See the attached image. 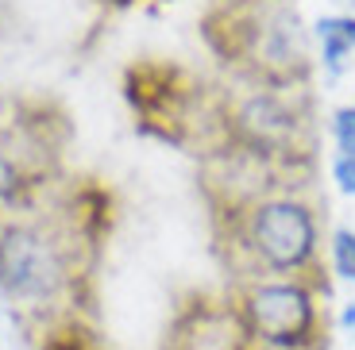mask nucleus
<instances>
[{"mask_svg":"<svg viewBox=\"0 0 355 350\" xmlns=\"http://www.w3.org/2000/svg\"><path fill=\"white\" fill-rule=\"evenodd\" d=\"M248 339L266 350H320V304L302 277H259L240 297Z\"/></svg>","mask_w":355,"mask_h":350,"instance_id":"obj_1","label":"nucleus"},{"mask_svg":"<svg viewBox=\"0 0 355 350\" xmlns=\"http://www.w3.org/2000/svg\"><path fill=\"white\" fill-rule=\"evenodd\" d=\"M243 239H248L243 246L251 250L259 270L297 277L317 258L320 228L313 208L297 196H263L248 212Z\"/></svg>","mask_w":355,"mask_h":350,"instance_id":"obj_2","label":"nucleus"},{"mask_svg":"<svg viewBox=\"0 0 355 350\" xmlns=\"http://www.w3.org/2000/svg\"><path fill=\"white\" fill-rule=\"evenodd\" d=\"M66 266L35 228H8L0 235V289L19 304H46L62 293Z\"/></svg>","mask_w":355,"mask_h":350,"instance_id":"obj_3","label":"nucleus"},{"mask_svg":"<svg viewBox=\"0 0 355 350\" xmlns=\"http://www.w3.org/2000/svg\"><path fill=\"white\" fill-rule=\"evenodd\" d=\"M232 139L259 158H290L302 150V116L278 93H255L232 116Z\"/></svg>","mask_w":355,"mask_h":350,"instance_id":"obj_4","label":"nucleus"},{"mask_svg":"<svg viewBox=\"0 0 355 350\" xmlns=\"http://www.w3.org/2000/svg\"><path fill=\"white\" fill-rule=\"evenodd\" d=\"M259 70L266 81L286 85V81L302 77L309 70V35H305L297 12H275L255 35Z\"/></svg>","mask_w":355,"mask_h":350,"instance_id":"obj_5","label":"nucleus"},{"mask_svg":"<svg viewBox=\"0 0 355 350\" xmlns=\"http://www.w3.org/2000/svg\"><path fill=\"white\" fill-rule=\"evenodd\" d=\"M313 35L320 43V62L329 73H340L344 70L347 54L355 50V16H324L317 19Z\"/></svg>","mask_w":355,"mask_h":350,"instance_id":"obj_6","label":"nucleus"},{"mask_svg":"<svg viewBox=\"0 0 355 350\" xmlns=\"http://www.w3.org/2000/svg\"><path fill=\"white\" fill-rule=\"evenodd\" d=\"M329 250H332V270H336V277L355 285V231L352 228H336L332 231Z\"/></svg>","mask_w":355,"mask_h":350,"instance_id":"obj_7","label":"nucleus"},{"mask_svg":"<svg viewBox=\"0 0 355 350\" xmlns=\"http://www.w3.org/2000/svg\"><path fill=\"white\" fill-rule=\"evenodd\" d=\"M332 139H336V150L344 158H355V104L336 108V116H332Z\"/></svg>","mask_w":355,"mask_h":350,"instance_id":"obj_8","label":"nucleus"},{"mask_svg":"<svg viewBox=\"0 0 355 350\" xmlns=\"http://www.w3.org/2000/svg\"><path fill=\"white\" fill-rule=\"evenodd\" d=\"M332 181H336V189L344 196H355V158L336 154V162H332Z\"/></svg>","mask_w":355,"mask_h":350,"instance_id":"obj_9","label":"nucleus"},{"mask_svg":"<svg viewBox=\"0 0 355 350\" xmlns=\"http://www.w3.org/2000/svg\"><path fill=\"white\" fill-rule=\"evenodd\" d=\"M16 189H19V174H16V166H12L8 158L0 154V201H12L16 196Z\"/></svg>","mask_w":355,"mask_h":350,"instance_id":"obj_10","label":"nucleus"},{"mask_svg":"<svg viewBox=\"0 0 355 350\" xmlns=\"http://www.w3.org/2000/svg\"><path fill=\"white\" fill-rule=\"evenodd\" d=\"M347 4H352V8H355V0H347Z\"/></svg>","mask_w":355,"mask_h":350,"instance_id":"obj_11","label":"nucleus"}]
</instances>
